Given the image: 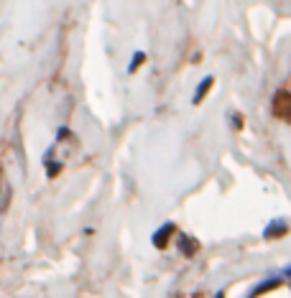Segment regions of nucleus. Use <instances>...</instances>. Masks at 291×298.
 <instances>
[{
    "label": "nucleus",
    "instance_id": "obj_1",
    "mask_svg": "<svg viewBox=\"0 0 291 298\" xmlns=\"http://www.w3.org/2000/svg\"><path fill=\"white\" fill-rule=\"evenodd\" d=\"M271 112H273V118L291 125V87L276 89V95L271 99Z\"/></svg>",
    "mask_w": 291,
    "mask_h": 298
},
{
    "label": "nucleus",
    "instance_id": "obj_2",
    "mask_svg": "<svg viewBox=\"0 0 291 298\" xmlns=\"http://www.w3.org/2000/svg\"><path fill=\"white\" fill-rule=\"evenodd\" d=\"M174 224L169 222V224H163V227H159L156 232H154V248H159V250H163V248H166V245H169V237L174 235Z\"/></svg>",
    "mask_w": 291,
    "mask_h": 298
},
{
    "label": "nucleus",
    "instance_id": "obj_3",
    "mask_svg": "<svg viewBox=\"0 0 291 298\" xmlns=\"http://www.w3.org/2000/svg\"><path fill=\"white\" fill-rule=\"evenodd\" d=\"M286 232H289V224L284 222V219H276V222H271L268 227H265L263 237H265V240H276V237H284Z\"/></svg>",
    "mask_w": 291,
    "mask_h": 298
},
{
    "label": "nucleus",
    "instance_id": "obj_4",
    "mask_svg": "<svg viewBox=\"0 0 291 298\" xmlns=\"http://www.w3.org/2000/svg\"><path fill=\"white\" fill-rule=\"evenodd\" d=\"M214 84V76H205V79H202L199 84H197V89H194V97H192V102L194 105H199L202 99L207 97V92H210V87Z\"/></svg>",
    "mask_w": 291,
    "mask_h": 298
},
{
    "label": "nucleus",
    "instance_id": "obj_5",
    "mask_svg": "<svg viewBox=\"0 0 291 298\" xmlns=\"http://www.w3.org/2000/svg\"><path fill=\"white\" fill-rule=\"evenodd\" d=\"M278 286H281V278H271V280H263L261 286H258L256 291L250 293V298H256V296H261V293H265V291H271V288H278Z\"/></svg>",
    "mask_w": 291,
    "mask_h": 298
},
{
    "label": "nucleus",
    "instance_id": "obj_6",
    "mask_svg": "<svg viewBox=\"0 0 291 298\" xmlns=\"http://www.w3.org/2000/svg\"><path fill=\"white\" fill-rule=\"evenodd\" d=\"M179 248H182V252H184L186 257H192V255L199 250V245H197V240H192V237H182Z\"/></svg>",
    "mask_w": 291,
    "mask_h": 298
},
{
    "label": "nucleus",
    "instance_id": "obj_7",
    "mask_svg": "<svg viewBox=\"0 0 291 298\" xmlns=\"http://www.w3.org/2000/svg\"><path fill=\"white\" fill-rule=\"evenodd\" d=\"M143 61H146V54H143V51H135V56H133V61H131L128 72H131V74H135V72H138V67H141Z\"/></svg>",
    "mask_w": 291,
    "mask_h": 298
},
{
    "label": "nucleus",
    "instance_id": "obj_8",
    "mask_svg": "<svg viewBox=\"0 0 291 298\" xmlns=\"http://www.w3.org/2000/svg\"><path fill=\"white\" fill-rule=\"evenodd\" d=\"M214 298H225V293H222V291H217V293H214Z\"/></svg>",
    "mask_w": 291,
    "mask_h": 298
}]
</instances>
